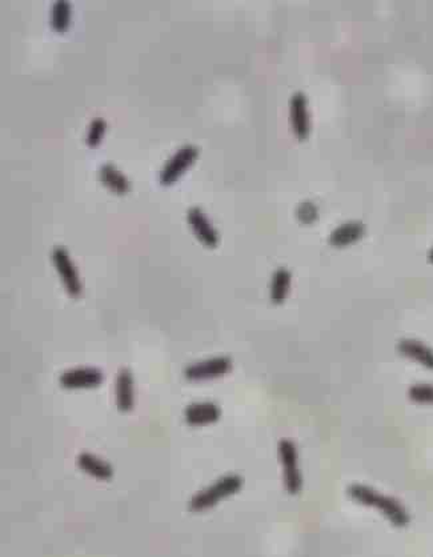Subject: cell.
<instances>
[{
	"instance_id": "obj_1",
	"label": "cell",
	"mask_w": 433,
	"mask_h": 557,
	"mask_svg": "<svg viewBox=\"0 0 433 557\" xmlns=\"http://www.w3.org/2000/svg\"><path fill=\"white\" fill-rule=\"evenodd\" d=\"M348 495L359 504L377 508L396 527H405L409 523V515L400 501L382 495L370 486L353 484L348 488Z\"/></svg>"
},
{
	"instance_id": "obj_2",
	"label": "cell",
	"mask_w": 433,
	"mask_h": 557,
	"mask_svg": "<svg viewBox=\"0 0 433 557\" xmlns=\"http://www.w3.org/2000/svg\"><path fill=\"white\" fill-rule=\"evenodd\" d=\"M243 486V479L238 475H227L219 479L212 486L200 491L192 497L190 509L192 512H202L216 506L222 499L236 494Z\"/></svg>"
},
{
	"instance_id": "obj_3",
	"label": "cell",
	"mask_w": 433,
	"mask_h": 557,
	"mask_svg": "<svg viewBox=\"0 0 433 557\" xmlns=\"http://www.w3.org/2000/svg\"><path fill=\"white\" fill-rule=\"evenodd\" d=\"M279 456L284 468V484L285 489L296 495L302 489V476L297 468V451L291 440L284 439L279 443Z\"/></svg>"
},
{
	"instance_id": "obj_4",
	"label": "cell",
	"mask_w": 433,
	"mask_h": 557,
	"mask_svg": "<svg viewBox=\"0 0 433 557\" xmlns=\"http://www.w3.org/2000/svg\"><path fill=\"white\" fill-rule=\"evenodd\" d=\"M198 148L192 144H185L182 148L173 153L171 159L164 164L161 170L159 180L163 185H170L172 183L176 182L184 171L195 162L198 158Z\"/></svg>"
},
{
	"instance_id": "obj_5",
	"label": "cell",
	"mask_w": 433,
	"mask_h": 557,
	"mask_svg": "<svg viewBox=\"0 0 433 557\" xmlns=\"http://www.w3.org/2000/svg\"><path fill=\"white\" fill-rule=\"evenodd\" d=\"M232 362L227 356H216L212 359H207L204 362H199L195 364L188 365L184 369L185 379L191 382H200L208 379H216L230 372Z\"/></svg>"
},
{
	"instance_id": "obj_6",
	"label": "cell",
	"mask_w": 433,
	"mask_h": 557,
	"mask_svg": "<svg viewBox=\"0 0 433 557\" xmlns=\"http://www.w3.org/2000/svg\"><path fill=\"white\" fill-rule=\"evenodd\" d=\"M52 262L56 267V271L61 277L68 295L72 297H78L81 292V284L76 270L71 262L70 256L63 247H56L52 251Z\"/></svg>"
},
{
	"instance_id": "obj_7",
	"label": "cell",
	"mask_w": 433,
	"mask_h": 557,
	"mask_svg": "<svg viewBox=\"0 0 433 557\" xmlns=\"http://www.w3.org/2000/svg\"><path fill=\"white\" fill-rule=\"evenodd\" d=\"M61 387L68 389H79V388H92L98 387L103 382V374L96 368L81 367L66 371L59 379Z\"/></svg>"
},
{
	"instance_id": "obj_8",
	"label": "cell",
	"mask_w": 433,
	"mask_h": 557,
	"mask_svg": "<svg viewBox=\"0 0 433 557\" xmlns=\"http://www.w3.org/2000/svg\"><path fill=\"white\" fill-rule=\"evenodd\" d=\"M188 223L191 225L192 231L196 235V237L202 242L204 245L213 248L218 245L219 236L212 227L211 222L205 216L199 207H192L191 210L187 213Z\"/></svg>"
},
{
	"instance_id": "obj_9",
	"label": "cell",
	"mask_w": 433,
	"mask_h": 557,
	"mask_svg": "<svg viewBox=\"0 0 433 557\" xmlns=\"http://www.w3.org/2000/svg\"><path fill=\"white\" fill-rule=\"evenodd\" d=\"M220 417V408L211 402L193 403L184 411L185 421L192 426H207Z\"/></svg>"
},
{
	"instance_id": "obj_10",
	"label": "cell",
	"mask_w": 433,
	"mask_h": 557,
	"mask_svg": "<svg viewBox=\"0 0 433 557\" xmlns=\"http://www.w3.org/2000/svg\"><path fill=\"white\" fill-rule=\"evenodd\" d=\"M291 123L296 138L304 140L310 132V119L307 111V99L302 92H296L291 99Z\"/></svg>"
},
{
	"instance_id": "obj_11",
	"label": "cell",
	"mask_w": 433,
	"mask_h": 557,
	"mask_svg": "<svg viewBox=\"0 0 433 557\" xmlns=\"http://www.w3.org/2000/svg\"><path fill=\"white\" fill-rule=\"evenodd\" d=\"M397 349L405 357L428 369H433V349L424 344L423 342L414 339H404L397 345Z\"/></svg>"
},
{
	"instance_id": "obj_12",
	"label": "cell",
	"mask_w": 433,
	"mask_h": 557,
	"mask_svg": "<svg viewBox=\"0 0 433 557\" xmlns=\"http://www.w3.org/2000/svg\"><path fill=\"white\" fill-rule=\"evenodd\" d=\"M116 405L121 412H128L133 407V377L127 368H121L116 377Z\"/></svg>"
},
{
	"instance_id": "obj_13",
	"label": "cell",
	"mask_w": 433,
	"mask_h": 557,
	"mask_svg": "<svg viewBox=\"0 0 433 557\" xmlns=\"http://www.w3.org/2000/svg\"><path fill=\"white\" fill-rule=\"evenodd\" d=\"M364 235V224L348 222L339 225L330 236V242L335 247H345L357 242Z\"/></svg>"
},
{
	"instance_id": "obj_14",
	"label": "cell",
	"mask_w": 433,
	"mask_h": 557,
	"mask_svg": "<svg viewBox=\"0 0 433 557\" xmlns=\"http://www.w3.org/2000/svg\"><path fill=\"white\" fill-rule=\"evenodd\" d=\"M101 180L107 185L112 193L118 195H124L130 190V183L126 179V176L111 163H106L101 167Z\"/></svg>"
},
{
	"instance_id": "obj_15",
	"label": "cell",
	"mask_w": 433,
	"mask_h": 557,
	"mask_svg": "<svg viewBox=\"0 0 433 557\" xmlns=\"http://www.w3.org/2000/svg\"><path fill=\"white\" fill-rule=\"evenodd\" d=\"M78 466H81L86 474L96 477L99 480H110L112 477L111 466H108L106 461H103L99 457L91 455V454L83 452L78 456Z\"/></svg>"
},
{
	"instance_id": "obj_16",
	"label": "cell",
	"mask_w": 433,
	"mask_h": 557,
	"mask_svg": "<svg viewBox=\"0 0 433 557\" xmlns=\"http://www.w3.org/2000/svg\"><path fill=\"white\" fill-rule=\"evenodd\" d=\"M290 288H291V272L287 268L276 270L272 276V283H271L272 303H282L290 292Z\"/></svg>"
},
{
	"instance_id": "obj_17",
	"label": "cell",
	"mask_w": 433,
	"mask_h": 557,
	"mask_svg": "<svg viewBox=\"0 0 433 557\" xmlns=\"http://www.w3.org/2000/svg\"><path fill=\"white\" fill-rule=\"evenodd\" d=\"M71 7L64 0L55 1L51 9V26L58 32H64L70 24Z\"/></svg>"
},
{
	"instance_id": "obj_18",
	"label": "cell",
	"mask_w": 433,
	"mask_h": 557,
	"mask_svg": "<svg viewBox=\"0 0 433 557\" xmlns=\"http://www.w3.org/2000/svg\"><path fill=\"white\" fill-rule=\"evenodd\" d=\"M409 399L419 404H433V384H414L408 391Z\"/></svg>"
},
{
	"instance_id": "obj_19",
	"label": "cell",
	"mask_w": 433,
	"mask_h": 557,
	"mask_svg": "<svg viewBox=\"0 0 433 557\" xmlns=\"http://www.w3.org/2000/svg\"><path fill=\"white\" fill-rule=\"evenodd\" d=\"M104 128H106V123L101 118H96V119L92 121L90 130H88V133H87V140H86L88 147L93 148V147H96L101 143V136L104 133Z\"/></svg>"
},
{
	"instance_id": "obj_20",
	"label": "cell",
	"mask_w": 433,
	"mask_h": 557,
	"mask_svg": "<svg viewBox=\"0 0 433 557\" xmlns=\"http://www.w3.org/2000/svg\"><path fill=\"white\" fill-rule=\"evenodd\" d=\"M297 218L300 222L305 224H311L317 219V208L316 205L311 202L302 203V205L297 208Z\"/></svg>"
},
{
	"instance_id": "obj_21",
	"label": "cell",
	"mask_w": 433,
	"mask_h": 557,
	"mask_svg": "<svg viewBox=\"0 0 433 557\" xmlns=\"http://www.w3.org/2000/svg\"><path fill=\"white\" fill-rule=\"evenodd\" d=\"M428 256H429V260H431V262H432L433 263V248L432 250H431V252H429V255H428Z\"/></svg>"
}]
</instances>
